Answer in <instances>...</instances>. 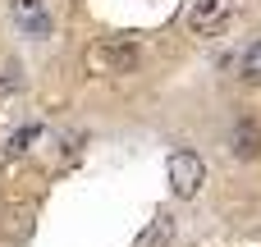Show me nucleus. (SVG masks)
<instances>
[{
	"label": "nucleus",
	"instance_id": "nucleus-3",
	"mask_svg": "<svg viewBox=\"0 0 261 247\" xmlns=\"http://www.w3.org/2000/svg\"><path fill=\"white\" fill-rule=\"evenodd\" d=\"M9 18L18 23V32L23 37H32V41H46L50 37V9H46V0H9Z\"/></svg>",
	"mask_w": 261,
	"mask_h": 247
},
{
	"label": "nucleus",
	"instance_id": "nucleus-1",
	"mask_svg": "<svg viewBox=\"0 0 261 247\" xmlns=\"http://www.w3.org/2000/svg\"><path fill=\"white\" fill-rule=\"evenodd\" d=\"M138 60H142V50H138L133 41H119V37L96 41V46H87V55H83L87 73H101V78H124V73L138 69Z\"/></svg>",
	"mask_w": 261,
	"mask_h": 247
},
{
	"label": "nucleus",
	"instance_id": "nucleus-6",
	"mask_svg": "<svg viewBox=\"0 0 261 247\" xmlns=\"http://www.w3.org/2000/svg\"><path fill=\"white\" fill-rule=\"evenodd\" d=\"M37 133H41L37 124H28V128H14V133H9V142H5V156H23V151L37 142Z\"/></svg>",
	"mask_w": 261,
	"mask_h": 247
},
{
	"label": "nucleus",
	"instance_id": "nucleus-5",
	"mask_svg": "<svg viewBox=\"0 0 261 247\" xmlns=\"http://www.w3.org/2000/svg\"><path fill=\"white\" fill-rule=\"evenodd\" d=\"M225 14H229V0H197V5L188 9V32L211 37V32L225 23Z\"/></svg>",
	"mask_w": 261,
	"mask_h": 247
},
{
	"label": "nucleus",
	"instance_id": "nucleus-2",
	"mask_svg": "<svg viewBox=\"0 0 261 247\" xmlns=\"http://www.w3.org/2000/svg\"><path fill=\"white\" fill-rule=\"evenodd\" d=\"M165 179H170V193H174L179 202H193V197L202 193V183H206V160H202L193 147H179V151H170V160H165Z\"/></svg>",
	"mask_w": 261,
	"mask_h": 247
},
{
	"label": "nucleus",
	"instance_id": "nucleus-7",
	"mask_svg": "<svg viewBox=\"0 0 261 247\" xmlns=\"http://www.w3.org/2000/svg\"><path fill=\"white\" fill-rule=\"evenodd\" d=\"M239 69H243V78L248 83H261V37L243 50V60H239Z\"/></svg>",
	"mask_w": 261,
	"mask_h": 247
},
{
	"label": "nucleus",
	"instance_id": "nucleus-4",
	"mask_svg": "<svg viewBox=\"0 0 261 247\" xmlns=\"http://www.w3.org/2000/svg\"><path fill=\"white\" fill-rule=\"evenodd\" d=\"M225 147H229L234 160H257V156H261V124H257V119H234Z\"/></svg>",
	"mask_w": 261,
	"mask_h": 247
}]
</instances>
